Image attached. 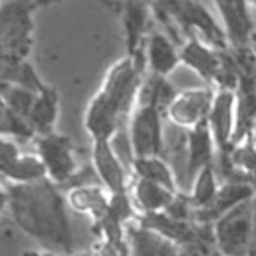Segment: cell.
<instances>
[{"label": "cell", "mask_w": 256, "mask_h": 256, "mask_svg": "<svg viewBox=\"0 0 256 256\" xmlns=\"http://www.w3.org/2000/svg\"><path fill=\"white\" fill-rule=\"evenodd\" d=\"M216 88L206 84V86H196L188 88L182 92H174L172 98L166 102L164 116L178 128H190L202 120H206L212 98H214Z\"/></svg>", "instance_id": "7"}, {"label": "cell", "mask_w": 256, "mask_h": 256, "mask_svg": "<svg viewBox=\"0 0 256 256\" xmlns=\"http://www.w3.org/2000/svg\"><path fill=\"white\" fill-rule=\"evenodd\" d=\"M32 0H10L0 4V52L16 58H28L34 42Z\"/></svg>", "instance_id": "5"}, {"label": "cell", "mask_w": 256, "mask_h": 256, "mask_svg": "<svg viewBox=\"0 0 256 256\" xmlns=\"http://www.w3.org/2000/svg\"><path fill=\"white\" fill-rule=\"evenodd\" d=\"M64 198L70 210L88 216L92 224L100 222L108 210V190L102 184H74L66 190Z\"/></svg>", "instance_id": "17"}, {"label": "cell", "mask_w": 256, "mask_h": 256, "mask_svg": "<svg viewBox=\"0 0 256 256\" xmlns=\"http://www.w3.org/2000/svg\"><path fill=\"white\" fill-rule=\"evenodd\" d=\"M234 104L236 94L232 88H216L206 122L214 138L216 152L230 150L232 146V132H234Z\"/></svg>", "instance_id": "12"}, {"label": "cell", "mask_w": 256, "mask_h": 256, "mask_svg": "<svg viewBox=\"0 0 256 256\" xmlns=\"http://www.w3.org/2000/svg\"><path fill=\"white\" fill-rule=\"evenodd\" d=\"M256 256V192L252 196V230H250V244H248V252Z\"/></svg>", "instance_id": "25"}, {"label": "cell", "mask_w": 256, "mask_h": 256, "mask_svg": "<svg viewBox=\"0 0 256 256\" xmlns=\"http://www.w3.org/2000/svg\"><path fill=\"white\" fill-rule=\"evenodd\" d=\"M6 206H8V192H6V188L0 186V214L6 210Z\"/></svg>", "instance_id": "26"}, {"label": "cell", "mask_w": 256, "mask_h": 256, "mask_svg": "<svg viewBox=\"0 0 256 256\" xmlns=\"http://www.w3.org/2000/svg\"><path fill=\"white\" fill-rule=\"evenodd\" d=\"M0 136H10V138H16V140H32L36 134L34 130L30 128V124L18 116L6 102L4 98L0 96Z\"/></svg>", "instance_id": "23"}, {"label": "cell", "mask_w": 256, "mask_h": 256, "mask_svg": "<svg viewBox=\"0 0 256 256\" xmlns=\"http://www.w3.org/2000/svg\"><path fill=\"white\" fill-rule=\"evenodd\" d=\"M126 242L130 254L138 256H174L184 252L180 246H176L156 230L140 224L138 220H132L126 226Z\"/></svg>", "instance_id": "16"}, {"label": "cell", "mask_w": 256, "mask_h": 256, "mask_svg": "<svg viewBox=\"0 0 256 256\" xmlns=\"http://www.w3.org/2000/svg\"><path fill=\"white\" fill-rule=\"evenodd\" d=\"M172 88L164 76L146 72L138 88L134 108L128 116L132 156L162 154L164 150V108L172 98Z\"/></svg>", "instance_id": "3"}, {"label": "cell", "mask_w": 256, "mask_h": 256, "mask_svg": "<svg viewBox=\"0 0 256 256\" xmlns=\"http://www.w3.org/2000/svg\"><path fill=\"white\" fill-rule=\"evenodd\" d=\"M90 158H92L90 160L92 172L96 174V178L100 180V184L108 192L128 190V182H130L132 172L120 160L110 138H92Z\"/></svg>", "instance_id": "8"}, {"label": "cell", "mask_w": 256, "mask_h": 256, "mask_svg": "<svg viewBox=\"0 0 256 256\" xmlns=\"http://www.w3.org/2000/svg\"><path fill=\"white\" fill-rule=\"evenodd\" d=\"M58 108H60V96L56 88L46 86L36 94V100L26 116V122L34 130V134H46L54 130L58 120Z\"/></svg>", "instance_id": "19"}, {"label": "cell", "mask_w": 256, "mask_h": 256, "mask_svg": "<svg viewBox=\"0 0 256 256\" xmlns=\"http://www.w3.org/2000/svg\"><path fill=\"white\" fill-rule=\"evenodd\" d=\"M190 182H192V188H190V192H188L186 196H188L192 208H194V210L206 208V206L212 202V198H214V194H216V188H218V184H220V182H218V176H216V172H214V166L208 164V166L200 168V170L194 174V178H192Z\"/></svg>", "instance_id": "22"}, {"label": "cell", "mask_w": 256, "mask_h": 256, "mask_svg": "<svg viewBox=\"0 0 256 256\" xmlns=\"http://www.w3.org/2000/svg\"><path fill=\"white\" fill-rule=\"evenodd\" d=\"M118 14L122 16L126 54H144V40L148 36L152 16V0H120Z\"/></svg>", "instance_id": "11"}, {"label": "cell", "mask_w": 256, "mask_h": 256, "mask_svg": "<svg viewBox=\"0 0 256 256\" xmlns=\"http://www.w3.org/2000/svg\"><path fill=\"white\" fill-rule=\"evenodd\" d=\"M128 192H130L134 206L138 208V214H142V212L164 210V206L170 202V198L176 190H170L158 182H152L148 178L132 174L130 182H128Z\"/></svg>", "instance_id": "18"}, {"label": "cell", "mask_w": 256, "mask_h": 256, "mask_svg": "<svg viewBox=\"0 0 256 256\" xmlns=\"http://www.w3.org/2000/svg\"><path fill=\"white\" fill-rule=\"evenodd\" d=\"M252 230V198L232 206L212 222L214 246L228 256H242L248 252Z\"/></svg>", "instance_id": "6"}, {"label": "cell", "mask_w": 256, "mask_h": 256, "mask_svg": "<svg viewBox=\"0 0 256 256\" xmlns=\"http://www.w3.org/2000/svg\"><path fill=\"white\" fill-rule=\"evenodd\" d=\"M144 64L146 72L156 76H168L180 66V48L176 46L174 38L166 36L164 32H150L144 40Z\"/></svg>", "instance_id": "14"}, {"label": "cell", "mask_w": 256, "mask_h": 256, "mask_svg": "<svg viewBox=\"0 0 256 256\" xmlns=\"http://www.w3.org/2000/svg\"><path fill=\"white\" fill-rule=\"evenodd\" d=\"M0 176L6 182H32L44 178L46 170L36 152H22L16 138L0 136Z\"/></svg>", "instance_id": "9"}, {"label": "cell", "mask_w": 256, "mask_h": 256, "mask_svg": "<svg viewBox=\"0 0 256 256\" xmlns=\"http://www.w3.org/2000/svg\"><path fill=\"white\" fill-rule=\"evenodd\" d=\"M130 172L142 178H148L152 182H158L170 190H180L176 184V176L168 162L162 158V154H150V156H132L130 160Z\"/></svg>", "instance_id": "21"}, {"label": "cell", "mask_w": 256, "mask_h": 256, "mask_svg": "<svg viewBox=\"0 0 256 256\" xmlns=\"http://www.w3.org/2000/svg\"><path fill=\"white\" fill-rule=\"evenodd\" d=\"M0 180H2V176H0Z\"/></svg>", "instance_id": "29"}, {"label": "cell", "mask_w": 256, "mask_h": 256, "mask_svg": "<svg viewBox=\"0 0 256 256\" xmlns=\"http://www.w3.org/2000/svg\"><path fill=\"white\" fill-rule=\"evenodd\" d=\"M36 90H30V88H24L20 84H8V82H2L0 84V96L4 98V102L18 114L26 120L34 100H36Z\"/></svg>", "instance_id": "24"}, {"label": "cell", "mask_w": 256, "mask_h": 256, "mask_svg": "<svg viewBox=\"0 0 256 256\" xmlns=\"http://www.w3.org/2000/svg\"><path fill=\"white\" fill-rule=\"evenodd\" d=\"M184 136H186V176L188 180H192L200 168L214 162L216 146L206 120L190 128H184Z\"/></svg>", "instance_id": "15"}, {"label": "cell", "mask_w": 256, "mask_h": 256, "mask_svg": "<svg viewBox=\"0 0 256 256\" xmlns=\"http://www.w3.org/2000/svg\"><path fill=\"white\" fill-rule=\"evenodd\" d=\"M250 138H252V142H254V146H256V122H254V128H252V132H250Z\"/></svg>", "instance_id": "28"}, {"label": "cell", "mask_w": 256, "mask_h": 256, "mask_svg": "<svg viewBox=\"0 0 256 256\" xmlns=\"http://www.w3.org/2000/svg\"><path fill=\"white\" fill-rule=\"evenodd\" d=\"M254 192L256 188L248 180H222L216 188L212 202L202 210H194L192 218L194 222H200V224H212L220 214H224L232 206L252 198Z\"/></svg>", "instance_id": "13"}, {"label": "cell", "mask_w": 256, "mask_h": 256, "mask_svg": "<svg viewBox=\"0 0 256 256\" xmlns=\"http://www.w3.org/2000/svg\"><path fill=\"white\" fill-rule=\"evenodd\" d=\"M6 192V210L26 236L42 244L46 252H74V232L60 186L44 176L32 182H8Z\"/></svg>", "instance_id": "1"}, {"label": "cell", "mask_w": 256, "mask_h": 256, "mask_svg": "<svg viewBox=\"0 0 256 256\" xmlns=\"http://www.w3.org/2000/svg\"><path fill=\"white\" fill-rule=\"evenodd\" d=\"M146 74L144 54L118 58L104 74L96 94L90 98L84 112V128L92 138H114L128 120L138 88Z\"/></svg>", "instance_id": "2"}, {"label": "cell", "mask_w": 256, "mask_h": 256, "mask_svg": "<svg viewBox=\"0 0 256 256\" xmlns=\"http://www.w3.org/2000/svg\"><path fill=\"white\" fill-rule=\"evenodd\" d=\"M248 48H250V52L256 56V30L252 32V36H250V42H248Z\"/></svg>", "instance_id": "27"}, {"label": "cell", "mask_w": 256, "mask_h": 256, "mask_svg": "<svg viewBox=\"0 0 256 256\" xmlns=\"http://www.w3.org/2000/svg\"><path fill=\"white\" fill-rule=\"evenodd\" d=\"M36 146V156L44 164L46 178H50L56 186H74L84 180H80V170H78V158H76V148L70 136L60 134L56 130H50L46 134H36L32 138Z\"/></svg>", "instance_id": "4"}, {"label": "cell", "mask_w": 256, "mask_h": 256, "mask_svg": "<svg viewBox=\"0 0 256 256\" xmlns=\"http://www.w3.org/2000/svg\"><path fill=\"white\" fill-rule=\"evenodd\" d=\"M2 82L20 84V86L36 90V92H40L48 86V84H44V80L40 78L36 68L28 62V58H16V56H8V54L0 52V84Z\"/></svg>", "instance_id": "20"}, {"label": "cell", "mask_w": 256, "mask_h": 256, "mask_svg": "<svg viewBox=\"0 0 256 256\" xmlns=\"http://www.w3.org/2000/svg\"><path fill=\"white\" fill-rule=\"evenodd\" d=\"M218 10L228 46L232 50L248 48L250 36L254 32V22L250 16V0H214Z\"/></svg>", "instance_id": "10"}]
</instances>
